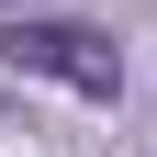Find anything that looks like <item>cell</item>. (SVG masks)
<instances>
[{
  "instance_id": "1",
  "label": "cell",
  "mask_w": 157,
  "mask_h": 157,
  "mask_svg": "<svg viewBox=\"0 0 157 157\" xmlns=\"http://www.w3.org/2000/svg\"><path fill=\"white\" fill-rule=\"evenodd\" d=\"M0 56L23 78L78 90V101H112V90H124V45L90 34V23H56V11H11V23H0Z\"/></svg>"
}]
</instances>
